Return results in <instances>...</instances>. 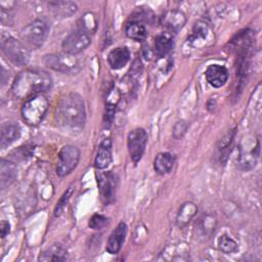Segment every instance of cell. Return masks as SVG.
I'll return each instance as SVG.
<instances>
[{
    "instance_id": "obj_24",
    "label": "cell",
    "mask_w": 262,
    "mask_h": 262,
    "mask_svg": "<svg viewBox=\"0 0 262 262\" xmlns=\"http://www.w3.org/2000/svg\"><path fill=\"white\" fill-rule=\"evenodd\" d=\"M233 136H234V131L228 132L226 135H224L218 142L216 146V151H217V157L220 161V163L225 164L228 156L231 151V146H232V141H233Z\"/></svg>"
},
{
    "instance_id": "obj_5",
    "label": "cell",
    "mask_w": 262,
    "mask_h": 262,
    "mask_svg": "<svg viewBox=\"0 0 262 262\" xmlns=\"http://www.w3.org/2000/svg\"><path fill=\"white\" fill-rule=\"evenodd\" d=\"M1 50L6 58L17 67L26 66L30 60L29 49L13 37L2 38Z\"/></svg>"
},
{
    "instance_id": "obj_3",
    "label": "cell",
    "mask_w": 262,
    "mask_h": 262,
    "mask_svg": "<svg viewBox=\"0 0 262 262\" xmlns=\"http://www.w3.org/2000/svg\"><path fill=\"white\" fill-rule=\"evenodd\" d=\"M48 99L43 93L27 98L21 106V117L30 126H37L43 120L48 110Z\"/></svg>"
},
{
    "instance_id": "obj_30",
    "label": "cell",
    "mask_w": 262,
    "mask_h": 262,
    "mask_svg": "<svg viewBox=\"0 0 262 262\" xmlns=\"http://www.w3.org/2000/svg\"><path fill=\"white\" fill-rule=\"evenodd\" d=\"M188 130V124L187 122L180 120L178 122H176V124L174 125L173 128V137L175 139H180L184 136V134L186 133V131Z\"/></svg>"
},
{
    "instance_id": "obj_6",
    "label": "cell",
    "mask_w": 262,
    "mask_h": 262,
    "mask_svg": "<svg viewBox=\"0 0 262 262\" xmlns=\"http://www.w3.org/2000/svg\"><path fill=\"white\" fill-rule=\"evenodd\" d=\"M49 34V25L43 19H35L20 31L21 39L31 47H41Z\"/></svg>"
},
{
    "instance_id": "obj_13",
    "label": "cell",
    "mask_w": 262,
    "mask_h": 262,
    "mask_svg": "<svg viewBox=\"0 0 262 262\" xmlns=\"http://www.w3.org/2000/svg\"><path fill=\"white\" fill-rule=\"evenodd\" d=\"M127 234V225L125 222L121 221L117 227L110 234L106 243V252L110 254H118L124 244Z\"/></svg>"
},
{
    "instance_id": "obj_11",
    "label": "cell",
    "mask_w": 262,
    "mask_h": 262,
    "mask_svg": "<svg viewBox=\"0 0 262 262\" xmlns=\"http://www.w3.org/2000/svg\"><path fill=\"white\" fill-rule=\"evenodd\" d=\"M117 180L113 173H99L97 175V185L101 202L106 206L114 202L116 195Z\"/></svg>"
},
{
    "instance_id": "obj_15",
    "label": "cell",
    "mask_w": 262,
    "mask_h": 262,
    "mask_svg": "<svg viewBox=\"0 0 262 262\" xmlns=\"http://www.w3.org/2000/svg\"><path fill=\"white\" fill-rule=\"evenodd\" d=\"M250 148H248L247 144L245 146L241 145L239 147V157H238V163L245 170L252 169L257 162L258 156H259V142L256 143V145L253 142H250Z\"/></svg>"
},
{
    "instance_id": "obj_12",
    "label": "cell",
    "mask_w": 262,
    "mask_h": 262,
    "mask_svg": "<svg viewBox=\"0 0 262 262\" xmlns=\"http://www.w3.org/2000/svg\"><path fill=\"white\" fill-rule=\"evenodd\" d=\"M161 26L167 31V33H177L186 24L185 14L178 9H170L164 12L160 19Z\"/></svg>"
},
{
    "instance_id": "obj_26",
    "label": "cell",
    "mask_w": 262,
    "mask_h": 262,
    "mask_svg": "<svg viewBox=\"0 0 262 262\" xmlns=\"http://www.w3.org/2000/svg\"><path fill=\"white\" fill-rule=\"evenodd\" d=\"M68 252L59 245H52L39 256V261H66Z\"/></svg>"
},
{
    "instance_id": "obj_18",
    "label": "cell",
    "mask_w": 262,
    "mask_h": 262,
    "mask_svg": "<svg viewBox=\"0 0 262 262\" xmlns=\"http://www.w3.org/2000/svg\"><path fill=\"white\" fill-rule=\"evenodd\" d=\"M16 177H17L16 166L12 162L2 159L1 164H0V186H1V189L3 190L7 186H9L11 183H13L14 180L16 179Z\"/></svg>"
},
{
    "instance_id": "obj_10",
    "label": "cell",
    "mask_w": 262,
    "mask_h": 262,
    "mask_svg": "<svg viewBox=\"0 0 262 262\" xmlns=\"http://www.w3.org/2000/svg\"><path fill=\"white\" fill-rule=\"evenodd\" d=\"M147 142V133L142 128H135L128 133L127 146L131 160L136 164L138 163L145 150Z\"/></svg>"
},
{
    "instance_id": "obj_16",
    "label": "cell",
    "mask_w": 262,
    "mask_h": 262,
    "mask_svg": "<svg viewBox=\"0 0 262 262\" xmlns=\"http://www.w3.org/2000/svg\"><path fill=\"white\" fill-rule=\"evenodd\" d=\"M20 136V127L14 122L3 123L0 127V146L5 148Z\"/></svg>"
},
{
    "instance_id": "obj_7",
    "label": "cell",
    "mask_w": 262,
    "mask_h": 262,
    "mask_svg": "<svg viewBox=\"0 0 262 262\" xmlns=\"http://www.w3.org/2000/svg\"><path fill=\"white\" fill-rule=\"evenodd\" d=\"M80 160V150L74 145H64L58 154L56 163V174L59 177L70 174L78 165Z\"/></svg>"
},
{
    "instance_id": "obj_31",
    "label": "cell",
    "mask_w": 262,
    "mask_h": 262,
    "mask_svg": "<svg viewBox=\"0 0 262 262\" xmlns=\"http://www.w3.org/2000/svg\"><path fill=\"white\" fill-rule=\"evenodd\" d=\"M9 228H10V225L7 221L3 220L1 222V237H5V235L9 232Z\"/></svg>"
},
{
    "instance_id": "obj_29",
    "label": "cell",
    "mask_w": 262,
    "mask_h": 262,
    "mask_svg": "<svg viewBox=\"0 0 262 262\" xmlns=\"http://www.w3.org/2000/svg\"><path fill=\"white\" fill-rule=\"evenodd\" d=\"M106 223H107V218L105 216H103L101 214H94L89 219L88 225L90 228H92L94 230H99L103 226H105Z\"/></svg>"
},
{
    "instance_id": "obj_4",
    "label": "cell",
    "mask_w": 262,
    "mask_h": 262,
    "mask_svg": "<svg viewBox=\"0 0 262 262\" xmlns=\"http://www.w3.org/2000/svg\"><path fill=\"white\" fill-rule=\"evenodd\" d=\"M43 63L47 68L62 74H76L82 68L80 59L76 55L67 52L46 54L43 56Z\"/></svg>"
},
{
    "instance_id": "obj_25",
    "label": "cell",
    "mask_w": 262,
    "mask_h": 262,
    "mask_svg": "<svg viewBox=\"0 0 262 262\" xmlns=\"http://www.w3.org/2000/svg\"><path fill=\"white\" fill-rule=\"evenodd\" d=\"M125 34L129 39L137 42H142L147 36L145 27L137 20H131L125 26Z\"/></svg>"
},
{
    "instance_id": "obj_9",
    "label": "cell",
    "mask_w": 262,
    "mask_h": 262,
    "mask_svg": "<svg viewBox=\"0 0 262 262\" xmlns=\"http://www.w3.org/2000/svg\"><path fill=\"white\" fill-rule=\"evenodd\" d=\"M187 43L193 48L207 47L214 43V32L210 25L204 20L196 21L187 38Z\"/></svg>"
},
{
    "instance_id": "obj_17",
    "label": "cell",
    "mask_w": 262,
    "mask_h": 262,
    "mask_svg": "<svg viewBox=\"0 0 262 262\" xmlns=\"http://www.w3.org/2000/svg\"><path fill=\"white\" fill-rule=\"evenodd\" d=\"M112 141L110 138H105L98 146L94 160V166L99 170L105 169L112 163Z\"/></svg>"
},
{
    "instance_id": "obj_22",
    "label": "cell",
    "mask_w": 262,
    "mask_h": 262,
    "mask_svg": "<svg viewBox=\"0 0 262 262\" xmlns=\"http://www.w3.org/2000/svg\"><path fill=\"white\" fill-rule=\"evenodd\" d=\"M173 48V38L169 33H161L155 38V53L158 57H165Z\"/></svg>"
},
{
    "instance_id": "obj_21",
    "label": "cell",
    "mask_w": 262,
    "mask_h": 262,
    "mask_svg": "<svg viewBox=\"0 0 262 262\" xmlns=\"http://www.w3.org/2000/svg\"><path fill=\"white\" fill-rule=\"evenodd\" d=\"M175 163V157L170 152H160L154 161V169L160 175L169 173Z\"/></svg>"
},
{
    "instance_id": "obj_28",
    "label": "cell",
    "mask_w": 262,
    "mask_h": 262,
    "mask_svg": "<svg viewBox=\"0 0 262 262\" xmlns=\"http://www.w3.org/2000/svg\"><path fill=\"white\" fill-rule=\"evenodd\" d=\"M73 192H74L73 187H69V188L64 191V193L60 196V199L58 200V202L56 203V206H55V208H54V212H53V213H54V216H55V217H58V216L61 215V213L63 212V210H64V208H66V206H67L69 200L71 199Z\"/></svg>"
},
{
    "instance_id": "obj_19",
    "label": "cell",
    "mask_w": 262,
    "mask_h": 262,
    "mask_svg": "<svg viewBox=\"0 0 262 262\" xmlns=\"http://www.w3.org/2000/svg\"><path fill=\"white\" fill-rule=\"evenodd\" d=\"M130 59V51L127 47H117L107 55V62L113 70H120Z\"/></svg>"
},
{
    "instance_id": "obj_8",
    "label": "cell",
    "mask_w": 262,
    "mask_h": 262,
    "mask_svg": "<svg viewBox=\"0 0 262 262\" xmlns=\"http://www.w3.org/2000/svg\"><path fill=\"white\" fill-rule=\"evenodd\" d=\"M91 43L90 34L86 31L78 28L77 30L70 33L62 41L63 52L77 55L86 49Z\"/></svg>"
},
{
    "instance_id": "obj_23",
    "label": "cell",
    "mask_w": 262,
    "mask_h": 262,
    "mask_svg": "<svg viewBox=\"0 0 262 262\" xmlns=\"http://www.w3.org/2000/svg\"><path fill=\"white\" fill-rule=\"evenodd\" d=\"M198 212V207L195 206L194 203L192 202H186L184 203L177 214L176 217V223L179 227H184L186 226L190 220L195 216Z\"/></svg>"
},
{
    "instance_id": "obj_20",
    "label": "cell",
    "mask_w": 262,
    "mask_h": 262,
    "mask_svg": "<svg viewBox=\"0 0 262 262\" xmlns=\"http://www.w3.org/2000/svg\"><path fill=\"white\" fill-rule=\"evenodd\" d=\"M48 7L56 17H70L77 11V5L71 1H50Z\"/></svg>"
},
{
    "instance_id": "obj_2",
    "label": "cell",
    "mask_w": 262,
    "mask_h": 262,
    "mask_svg": "<svg viewBox=\"0 0 262 262\" xmlns=\"http://www.w3.org/2000/svg\"><path fill=\"white\" fill-rule=\"evenodd\" d=\"M52 79L43 71L25 70L20 72L12 83L11 91L17 98H29L43 93L51 88Z\"/></svg>"
},
{
    "instance_id": "obj_1",
    "label": "cell",
    "mask_w": 262,
    "mask_h": 262,
    "mask_svg": "<svg viewBox=\"0 0 262 262\" xmlns=\"http://www.w3.org/2000/svg\"><path fill=\"white\" fill-rule=\"evenodd\" d=\"M56 124L69 131L81 130L86 122V111L82 96L76 92L63 94L55 108Z\"/></svg>"
},
{
    "instance_id": "obj_27",
    "label": "cell",
    "mask_w": 262,
    "mask_h": 262,
    "mask_svg": "<svg viewBox=\"0 0 262 262\" xmlns=\"http://www.w3.org/2000/svg\"><path fill=\"white\" fill-rule=\"evenodd\" d=\"M217 245L218 249L225 254H231L237 251V244L227 234H222L221 236H219Z\"/></svg>"
},
{
    "instance_id": "obj_14",
    "label": "cell",
    "mask_w": 262,
    "mask_h": 262,
    "mask_svg": "<svg viewBox=\"0 0 262 262\" xmlns=\"http://www.w3.org/2000/svg\"><path fill=\"white\" fill-rule=\"evenodd\" d=\"M205 77L207 82L215 87H222L228 80V71L225 67L220 64H211L207 68L205 72Z\"/></svg>"
}]
</instances>
